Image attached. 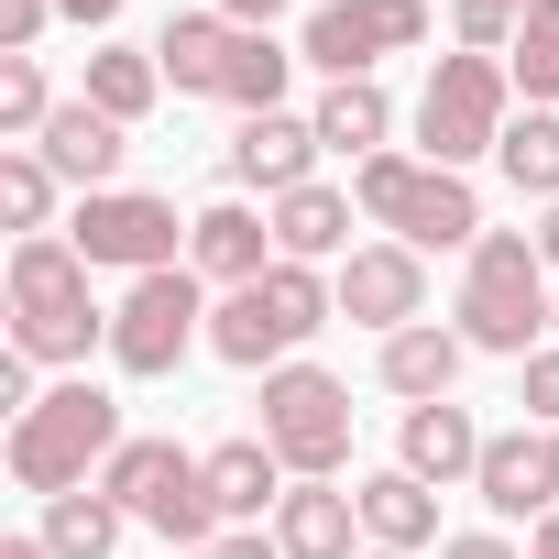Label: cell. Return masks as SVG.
<instances>
[{
  "instance_id": "6da1fadb",
  "label": "cell",
  "mask_w": 559,
  "mask_h": 559,
  "mask_svg": "<svg viewBox=\"0 0 559 559\" xmlns=\"http://www.w3.org/2000/svg\"><path fill=\"white\" fill-rule=\"evenodd\" d=\"M12 352L23 362H56V373H78L88 352H110V319H99V297H88V263H78V241L67 230H34V241H12Z\"/></svg>"
},
{
  "instance_id": "7a4b0ae2",
  "label": "cell",
  "mask_w": 559,
  "mask_h": 559,
  "mask_svg": "<svg viewBox=\"0 0 559 559\" xmlns=\"http://www.w3.org/2000/svg\"><path fill=\"white\" fill-rule=\"evenodd\" d=\"M548 308H559V286H548V263H537V230H483V241L461 252V308H450V330H461L472 352H493V362L548 352Z\"/></svg>"
},
{
  "instance_id": "3957f363",
  "label": "cell",
  "mask_w": 559,
  "mask_h": 559,
  "mask_svg": "<svg viewBox=\"0 0 559 559\" xmlns=\"http://www.w3.org/2000/svg\"><path fill=\"white\" fill-rule=\"evenodd\" d=\"M330 319H341V286H330L319 263H286V252H274L263 286H230V297L209 308V352H219L230 373H274V362H297Z\"/></svg>"
},
{
  "instance_id": "277c9868",
  "label": "cell",
  "mask_w": 559,
  "mask_h": 559,
  "mask_svg": "<svg viewBox=\"0 0 559 559\" xmlns=\"http://www.w3.org/2000/svg\"><path fill=\"white\" fill-rule=\"evenodd\" d=\"M132 428H121V406L99 395V384H45V406L34 417H12V450H0V461H12V483L23 493H78V483H99L110 472V450H121Z\"/></svg>"
},
{
  "instance_id": "5b68a950",
  "label": "cell",
  "mask_w": 559,
  "mask_h": 559,
  "mask_svg": "<svg viewBox=\"0 0 559 559\" xmlns=\"http://www.w3.org/2000/svg\"><path fill=\"white\" fill-rule=\"evenodd\" d=\"M352 198H362V219H373L384 241H406V252H472V241H483L472 176H450V165H428V154H373V165H352Z\"/></svg>"
},
{
  "instance_id": "8992f818",
  "label": "cell",
  "mask_w": 559,
  "mask_h": 559,
  "mask_svg": "<svg viewBox=\"0 0 559 559\" xmlns=\"http://www.w3.org/2000/svg\"><path fill=\"white\" fill-rule=\"evenodd\" d=\"M504 121H515V67L504 56H472L461 45V56L428 67V88H417V154L428 165H450V176L483 165L504 143Z\"/></svg>"
},
{
  "instance_id": "52a82bcc",
  "label": "cell",
  "mask_w": 559,
  "mask_h": 559,
  "mask_svg": "<svg viewBox=\"0 0 559 559\" xmlns=\"http://www.w3.org/2000/svg\"><path fill=\"white\" fill-rule=\"evenodd\" d=\"M274 461H286L297 483H341L352 461V384L319 373V362H274L263 373V428H252Z\"/></svg>"
},
{
  "instance_id": "ba28073f",
  "label": "cell",
  "mask_w": 559,
  "mask_h": 559,
  "mask_svg": "<svg viewBox=\"0 0 559 559\" xmlns=\"http://www.w3.org/2000/svg\"><path fill=\"white\" fill-rule=\"evenodd\" d=\"M198 341H209V286H198L187 263L132 274V286H121V308H110V362H121L132 384H165Z\"/></svg>"
},
{
  "instance_id": "9c48e42d",
  "label": "cell",
  "mask_w": 559,
  "mask_h": 559,
  "mask_svg": "<svg viewBox=\"0 0 559 559\" xmlns=\"http://www.w3.org/2000/svg\"><path fill=\"white\" fill-rule=\"evenodd\" d=\"M187 230H198V219H176V198H154V187H99V198H78V219H67V241H78L88 274H165V263L187 252Z\"/></svg>"
},
{
  "instance_id": "30bf717a",
  "label": "cell",
  "mask_w": 559,
  "mask_h": 559,
  "mask_svg": "<svg viewBox=\"0 0 559 559\" xmlns=\"http://www.w3.org/2000/svg\"><path fill=\"white\" fill-rule=\"evenodd\" d=\"M417 45H428V0H319L308 34H297V67L373 78L384 56H417Z\"/></svg>"
},
{
  "instance_id": "8fae6325",
  "label": "cell",
  "mask_w": 559,
  "mask_h": 559,
  "mask_svg": "<svg viewBox=\"0 0 559 559\" xmlns=\"http://www.w3.org/2000/svg\"><path fill=\"white\" fill-rule=\"evenodd\" d=\"M330 286H341V319H352V330L395 341V330L428 319V252H406V241H362V252H341Z\"/></svg>"
},
{
  "instance_id": "7c38bea8",
  "label": "cell",
  "mask_w": 559,
  "mask_h": 559,
  "mask_svg": "<svg viewBox=\"0 0 559 559\" xmlns=\"http://www.w3.org/2000/svg\"><path fill=\"white\" fill-rule=\"evenodd\" d=\"M319 154H330V143H319V121H308V110H252V121L230 132V154H219V165H230V187H263V209H274L286 187H308V176H319Z\"/></svg>"
},
{
  "instance_id": "4fadbf2b",
  "label": "cell",
  "mask_w": 559,
  "mask_h": 559,
  "mask_svg": "<svg viewBox=\"0 0 559 559\" xmlns=\"http://www.w3.org/2000/svg\"><path fill=\"white\" fill-rule=\"evenodd\" d=\"M472 493H483L504 526H515V515H559V439H548V428H493Z\"/></svg>"
},
{
  "instance_id": "5bb4252c",
  "label": "cell",
  "mask_w": 559,
  "mask_h": 559,
  "mask_svg": "<svg viewBox=\"0 0 559 559\" xmlns=\"http://www.w3.org/2000/svg\"><path fill=\"white\" fill-rule=\"evenodd\" d=\"M187 274H198V286H263V274H274V219H252L241 198H209L198 209V230H187Z\"/></svg>"
},
{
  "instance_id": "9a60e30c",
  "label": "cell",
  "mask_w": 559,
  "mask_h": 559,
  "mask_svg": "<svg viewBox=\"0 0 559 559\" xmlns=\"http://www.w3.org/2000/svg\"><path fill=\"white\" fill-rule=\"evenodd\" d=\"M483 439H493V428H472V406H450V395H439V406H406V428H395V472H417V483L450 493V483L483 472Z\"/></svg>"
},
{
  "instance_id": "2e32d148",
  "label": "cell",
  "mask_w": 559,
  "mask_h": 559,
  "mask_svg": "<svg viewBox=\"0 0 559 559\" xmlns=\"http://www.w3.org/2000/svg\"><path fill=\"white\" fill-rule=\"evenodd\" d=\"M209 461V504H219V526H274V504L297 493V472L274 461L263 439H219V450H198Z\"/></svg>"
},
{
  "instance_id": "e0dca14e",
  "label": "cell",
  "mask_w": 559,
  "mask_h": 559,
  "mask_svg": "<svg viewBox=\"0 0 559 559\" xmlns=\"http://www.w3.org/2000/svg\"><path fill=\"white\" fill-rule=\"evenodd\" d=\"M34 154H45V165H56V176H67L78 198H99V187H121V154H132V143H121V121H110V110L67 99V110H56V121L34 132Z\"/></svg>"
},
{
  "instance_id": "ac0fdd59",
  "label": "cell",
  "mask_w": 559,
  "mask_h": 559,
  "mask_svg": "<svg viewBox=\"0 0 559 559\" xmlns=\"http://www.w3.org/2000/svg\"><path fill=\"white\" fill-rule=\"evenodd\" d=\"M352 187H330V176H308V187H286V198H274L263 219H274V252H286V263H330V252H362L352 241Z\"/></svg>"
},
{
  "instance_id": "d6986e66",
  "label": "cell",
  "mask_w": 559,
  "mask_h": 559,
  "mask_svg": "<svg viewBox=\"0 0 559 559\" xmlns=\"http://www.w3.org/2000/svg\"><path fill=\"white\" fill-rule=\"evenodd\" d=\"M274 548H286V559H362V493L297 483L286 504H274Z\"/></svg>"
},
{
  "instance_id": "ffe728a7",
  "label": "cell",
  "mask_w": 559,
  "mask_h": 559,
  "mask_svg": "<svg viewBox=\"0 0 559 559\" xmlns=\"http://www.w3.org/2000/svg\"><path fill=\"white\" fill-rule=\"evenodd\" d=\"M461 362H472V341H461V330H439V319H417V330H395V341L373 352V384H384V395H406V406H439V395L461 384Z\"/></svg>"
},
{
  "instance_id": "44dd1931",
  "label": "cell",
  "mask_w": 559,
  "mask_h": 559,
  "mask_svg": "<svg viewBox=\"0 0 559 559\" xmlns=\"http://www.w3.org/2000/svg\"><path fill=\"white\" fill-rule=\"evenodd\" d=\"M230 45H241V23H230V12H176V23L154 34V67H165V88H176V99H219Z\"/></svg>"
},
{
  "instance_id": "7402d4cb",
  "label": "cell",
  "mask_w": 559,
  "mask_h": 559,
  "mask_svg": "<svg viewBox=\"0 0 559 559\" xmlns=\"http://www.w3.org/2000/svg\"><path fill=\"white\" fill-rule=\"evenodd\" d=\"M362 493V548H439V483H417V472H362L352 483Z\"/></svg>"
},
{
  "instance_id": "603a6c76",
  "label": "cell",
  "mask_w": 559,
  "mask_h": 559,
  "mask_svg": "<svg viewBox=\"0 0 559 559\" xmlns=\"http://www.w3.org/2000/svg\"><path fill=\"white\" fill-rule=\"evenodd\" d=\"M308 121H319V143H330V154H352V165L395 154V99H384V78H330Z\"/></svg>"
},
{
  "instance_id": "cb8c5ba5",
  "label": "cell",
  "mask_w": 559,
  "mask_h": 559,
  "mask_svg": "<svg viewBox=\"0 0 559 559\" xmlns=\"http://www.w3.org/2000/svg\"><path fill=\"white\" fill-rule=\"evenodd\" d=\"M187 483H198V450H176V439H121L110 472H99V493H110L121 515H154V504H176Z\"/></svg>"
},
{
  "instance_id": "d4e9b609",
  "label": "cell",
  "mask_w": 559,
  "mask_h": 559,
  "mask_svg": "<svg viewBox=\"0 0 559 559\" xmlns=\"http://www.w3.org/2000/svg\"><path fill=\"white\" fill-rule=\"evenodd\" d=\"M78 99H88V110H110V121L132 132V121H143V110L165 99V67H154V45H99V56H88V88H78Z\"/></svg>"
},
{
  "instance_id": "484cf974",
  "label": "cell",
  "mask_w": 559,
  "mask_h": 559,
  "mask_svg": "<svg viewBox=\"0 0 559 559\" xmlns=\"http://www.w3.org/2000/svg\"><path fill=\"white\" fill-rule=\"evenodd\" d=\"M121 526H132V515H121L99 483H78V493H56V504H45V526H34V537H45L56 559H110V548H121Z\"/></svg>"
},
{
  "instance_id": "4316f807",
  "label": "cell",
  "mask_w": 559,
  "mask_h": 559,
  "mask_svg": "<svg viewBox=\"0 0 559 559\" xmlns=\"http://www.w3.org/2000/svg\"><path fill=\"white\" fill-rule=\"evenodd\" d=\"M493 165H504V187H515V198L559 209V110H515V121H504V143H493Z\"/></svg>"
},
{
  "instance_id": "83f0119b",
  "label": "cell",
  "mask_w": 559,
  "mask_h": 559,
  "mask_svg": "<svg viewBox=\"0 0 559 559\" xmlns=\"http://www.w3.org/2000/svg\"><path fill=\"white\" fill-rule=\"evenodd\" d=\"M286 78H297V56L286 45H274V34H241L230 45V78H219V110H286Z\"/></svg>"
},
{
  "instance_id": "f1b7e54d",
  "label": "cell",
  "mask_w": 559,
  "mask_h": 559,
  "mask_svg": "<svg viewBox=\"0 0 559 559\" xmlns=\"http://www.w3.org/2000/svg\"><path fill=\"white\" fill-rule=\"evenodd\" d=\"M56 187H67V176H56L34 143H0V219H12L23 241H34V230H56Z\"/></svg>"
},
{
  "instance_id": "f546056e",
  "label": "cell",
  "mask_w": 559,
  "mask_h": 559,
  "mask_svg": "<svg viewBox=\"0 0 559 559\" xmlns=\"http://www.w3.org/2000/svg\"><path fill=\"white\" fill-rule=\"evenodd\" d=\"M504 67H515V99H526V110H559V0H526Z\"/></svg>"
},
{
  "instance_id": "4dcf8cb0",
  "label": "cell",
  "mask_w": 559,
  "mask_h": 559,
  "mask_svg": "<svg viewBox=\"0 0 559 559\" xmlns=\"http://www.w3.org/2000/svg\"><path fill=\"white\" fill-rule=\"evenodd\" d=\"M56 110H67V99L45 88V67H34V56H0V143H34Z\"/></svg>"
},
{
  "instance_id": "1f68e13d",
  "label": "cell",
  "mask_w": 559,
  "mask_h": 559,
  "mask_svg": "<svg viewBox=\"0 0 559 559\" xmlns=\"http://www.w3.org/2000/svg\"><path fill=\"white\" fill-rule=\"evenodd\" d=\"M515 23H526V0H450V34L472 56H515Z\"/></svg>"
},
{
  "instance_id": "d6a6232c",
  "label": "cell",
  "mask_w": 559,
  "mask_h": 559,
  "mask_svg": "<svg viewBox=\"0 0 559 559\" xmlns=\"http://www.w3.org/2000/svg\"><path fill=\"white\" fill-rule=\"evenodd\" d=\"M515 406H526V428H548V439H559V341L515 362Z\"/></svg>"
},
{
  "instance_id": "836d02e7",
  "label": "cell",
  "mask_w": 559,
  "mask_h": 559,
  "mask_svg": "<svg viewBox=\"0 0 559 559\" xmlns=\"http://www.w3.org/2000/svg\"><path fill=\"white\" fill-rule=\"evenodd\" d=\"M45 23H56V0H0V56H34Z\"/></svg>"
},
{
  "instance_id": "e575fe53",
  "label": "cell",
  "mask_w": 559,
  "mask_h": 559,
  "mask_svg": "<svg viewBox=\"0 0 559 559\" xmlns=\"http://www.w3.org/2000/svg\"><path fill=\"white\" fill-rule=\"evenodd\" d=\"M198 559H286V548H274V526H219Z\"/></svg>"
},
{
  "instance_id": "d590c367",
  "label": "cell",
  "mask_w": 559,
  "mask_h": 559,
  "mask_svg": "<svg viewBox=\"0 0 559 559\" xmlns=\"http://www.w3.org/2000/svg\"><path fill=\"white\" fill-rule=\"evenodd\" d=\"M439 559H526V548L493 537V526H461V537H439Z\"/></svg>"
},
{
  "instance_id": "8d00e7d4",
  "label": "cell",
  "mask_w": 559,
  "mask_h": 559,
  "mask_svg": "<svg viewBox=\"0 0 559 559\" xmlns=\"http://www.w3.org/2000/svg\"><path fill=\"white\" fill-rule=\"evenodd\" d=\"M209 12H230L241 34H274V12H286V0H209Z\"/></svg>"
},
{
  "instance_id": "74e56055",
  "label": "cell",
  "mask_w": 559,
  "mask_h": 559,
  "mask_svg": "<svg viewBox=\"0 0 559 559\" xmlns=\"http://www.w3.org/2000/svg\"><path fill=\"white\" fill-rule=\"evenodd\" d=\"M56 23H88V34H110V23H121V0H56Z\"/></svg>"
},
{
  "instance_id": "f35d334b",
  "label": "cell",
  "mask_w": 559,
  "mask_h": 559,
  "mask_svg": "<svg viewBox=\"0 0 559 559\" xmlns=\"http://www.w3.org/2000/svg\"><path fill=\"white\" fill-rule=\"evenodd\" d=\"M537 263L559 274V209H537Z\"/></svg>"
},
{
  "instance_id": "ab89813d",
  "label": "cell",
  "mask_w": 559,
  "mask_h": 559,
  "mask_svg": "<svg viewBox=\"0 0 559 559\" xmlns=\"http://www.w3.org/2000/svg\"><path fill=\"white\" fill-rule=\"evenodd\" d=\"M526 559H559V515H537V537H526Z\"/></svg>"
},
{
  "instance_id": "60d3db41",
  "label": "cell",
  "mask_w": 559,
  "mask_h": 559,
  "mask_svg": "<svg viewBox=\"0 0 559 559\" xmlns=\"http://www.w3.org/2000/svg\"><path fill=\"white\" fill-rule=\"evenodd\" d=\"M0 559H56V548L45 537H0Z\"/></svg>"
},
{
  "instance_id": "b9f144b4",
  "label": "cell",
  "mask_w": 559,
  "mask_h": 559,
  "mask_svg": "<svg viewBox=\"0 0 559 559\" xmlns=\"http://www.w3.org/2000/svg\"><path fill=\"white\" fill-rule=\"evenodd\" d=\"M362 559H406V548H362Z\"/></svg>"
},
{
  "instance_id": "7bdbcfd3",
  "label": "cell",
  "mask_w": 559,
  "mask_h": 559,
  "mask_svg": "<svg viewBox=\"0 0 559 559\" xmlns=\"http://www.w3.org/2000/svg\"><path fill=\"white\" fill-rule=\"evenodd\" d=\"M548 330H559V308H548Z\"/></svg>"
}]
</instances>
